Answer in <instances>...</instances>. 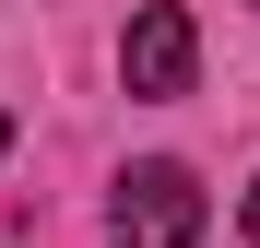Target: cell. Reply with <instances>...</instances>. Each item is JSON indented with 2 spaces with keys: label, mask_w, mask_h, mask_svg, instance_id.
Returning <instances> with one entry per match:
<instances>
[{
  "label": "cell",
  "mask_w": 260,
  "mask_h": 248,
  "mask_svg": "<svg viewBox=\"0 0 260 248\" xmlns=\"http://www.w3.org/2000/svg\"><path fill=\"white\" fill-rule=\"evenodd\" d=\"M201 213H213L201 178L154 154V165H130V178H118V201H107V248H201Z\"/></svg>",
  "instance_id": "6da1fadb"
},
{
  "label": "cell",
  "mask_w": 260,
  "mask_h": 248,
  "mask_svg": "<svg viewBox=\"0 0 260 248\" xmlns=\"http://www.w3.org/2000/svg\"><path fill=\"white\" fill-rule=\"evenodd\" d=\"M189 71H201L189 12H178V0H142V12H130V36H118V83H130L142 107H166V95H189Z\"/></svg>",
  "instance_id": "7a4b0ae2"
},
{
  "label": "cell",
  "mask_w": 260,
  "mask_h": 248,
  "mask_svg": "<svg viewBox=\"0 0 260 248\" xmlns=\"http://www.w3.org/2000/svg\"><path fill=\"white\" fill-rule=\"evenodd\" d=\"M248 236H260V189H248Z\"/></svg>",
  "instance_id": "3957f363"
},
{
  "label": "cell",
  "mask_w": 260,
  "mask_h": 248,
  "mask_svg": "<svg viewBox=\"0 0 260 248\" xmlns=\"http://www.w3.org/2000/svg\"><path fill=\"white\" fill-rule=\"evenodd\" d=\"M0 154H12V118H0Z\"/></svg>",
  "instance_id": "277c9868"
}]
</instances>
